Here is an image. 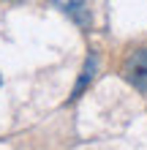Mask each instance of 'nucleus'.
Here are the masks:
<instances>
[{
	"label": "nucleus",
	"instance_id": "nucleus-5",
	"mask_svg": "<svg viewBox=\"0 0 147 150\" xmlns=\"http://www.w3.org/2000/svg\"><path fill=\"white\" fill-rule=\"evenodd\" d=\"M0 85H3V76H0Z\"/></svg>",
	"mask_w": 147,
	"mask_h": 150
},
{
	"label": "nucleus",
	"instance_id": "nucleus-1",
	"mask_svg": "<svg viewBox=\"0 0 147 150\" xmlns=\"http://www.w3.org/2000/svg\"><path fill=\"white\" fill-rule=\"evenodd\" d=\"M123 76L125 82L136 87L139 93H147V49H136L125 57L123 63Z\"/></svg>",
	"mask_w": 147,
	"mask_h": 150
},
{
	"label": "nucleus",
	"instance_id": "nucleus-3",
	"mask_svg": "<svg viewBox=\"0 0 147 150\" xmlns=\"http://www.w3.org/2000/svg\"><path fill=\"white\" fill-rule=\"evenodd\" d=\"M96 71H98V55H96V52H90V55H87V60H84V66H82L79 82L74 85V90H71V96H68V101H76V98H79V96H82V90L93 82V79H96Z\"/></svg>",
	"mask_w": 147,
	"mask_h": 150
},
{
	"label": "nucleus",
	"instance_id": "nucleus-2",
	"mask_svg": "<svg viewBox=\"0 0 147 150\" xmlns=\"http://www.w3.org/2000/svg\"><path fill=\"white\" fill-rule=\"evenodd\" d=\"M52 6L57 8L60 14H65L76 28L87 30L93 25V8H90V0H49Z\"/></svg>",
	"mask_w": 147,
	"mask_h": 150
},
{
	"label": "nucleus",
	"instance_id": "nucleus-4",
	"mask_svg": "<svg viewBox=\"0 0 147 150\" xmlns=\"http://www.w3.org/2000/svg\"><path fill=\"white\" fill-rule=\"evenodd\" d=\"M8 3H22V0H8Z\"/></svg>",
	"mask_w": 147,
	"mask_h": 150
}]
</instances>
